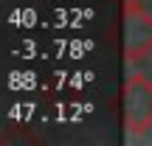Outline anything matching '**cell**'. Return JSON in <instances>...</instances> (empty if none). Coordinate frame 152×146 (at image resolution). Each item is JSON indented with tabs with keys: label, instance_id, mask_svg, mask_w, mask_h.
Returning <instances> with one entry per match:
<instances>
[{
	"label": "cell",
	"instance_id": "cell-1",
	"mask_svg": "<svg viewBox=\"0 0 152 146\" xmlns=\"http://www.w3.org/2000/svg\"><path fill=\"white\" fill-rule=\"evenodd\" d=\"M152 51V11L147 0H127L124 6V54L130 62Z\"/></svg>",
	"mask_w": 152,
	"mask_h": 146
},
{
	"label": "cell",
	"instance_id": "cell-2",
	"mask_svg": "<svg viewBox=\"0 0 152 146\" xmlns=\"http://www.w3.org/2000/svg\"><path fill=\"white\" fill-rule=\"evenodd\" d=\"M124 121L132 135L152 126V81L141 73H132L124 84Z\"/></svg>",
	"mask_w": 152,
	"mask_h": 146
}]
</instances>
